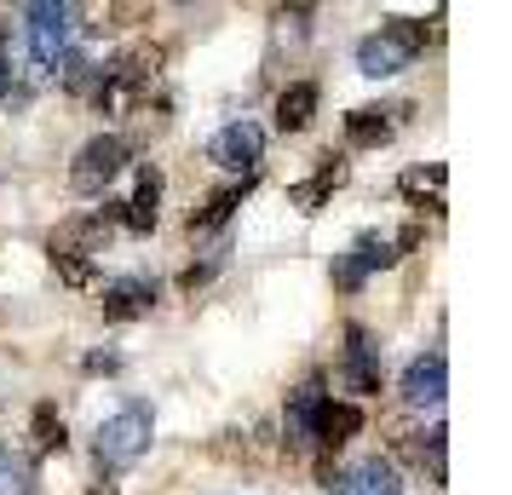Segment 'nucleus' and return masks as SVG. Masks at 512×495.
<instances>
[{
  "label": "nucleus",
  "mask_w": 512,
  "mask_h": 495,
  "mask_svg": "<svg viewBox=\"0 0 512 495\" xmlns=\"http://www.w3.org/2000/svg\"><path fill=\"white\" fill-rule=\"evenodd\" d=\"M121 167H127V139L98 133V139H87V144H81V156H75L70 190H75V196H104V190L121 179Z\"/></svg>",
  "instance_id": "20e7f679"
},
{
  "label": "nucleus",
  "mask_w": 512,
  "mask_h": 495,
  "mask_svg": "<svg viewBox=\"0 0 512 495\" xmlns=\"http://www.w3.org/2000/svg\"><path fill=\"white\" fill-rule=\"evenodd\" d=\"M323 484H328V495H403L397 467L392 461H380V455L357 461L351 472H323Z\"/></svg>",
  "instance_id": "423d86ee"
},
{
  "label": "nucleus",
  "mask_w": 512,
  "mask_h": 495,
  "mask_svg": "<svg viewBox=\"0 0 512 495\" xmlns=\"http://www.w3.org/2000/svg\"><path fill=\"white\" fill-rule=\"evenodd\" d=\"M357 432H363V409H357V403H334V398H328L323 415H317V444L340 449V444H351Z\"/></svg>",
  "instance_id": "4468645a"
},
{
  "label": "nucleus",
  "mask_w": 512,
  "mask_h": 495,
  "mask_svg": "<svg viewBox=\"0 0 512 495\" xmlns=\"http://www.w3.org/2000/svg\"><path fill=\"white\" fill-rule=\"evenodd\" d=\"M248 185H254V179H242V185H225V190H213L208 202H202V208L190 213V236H202V231H219V225H225V219H231L236 208H242V196H248Z\"/></svg>",
  "instance_id": "f3484780"
},
{
  "label": "nucleus",
  "mask_w": 512,
  "mask_h": 495,
  "mask_svg": "<svg viewBox=\"0 0 512 495\" xmlns=\"http://www.w3.org/2000/svg\"><path fill=\"white\" fill-rule=\"evenodd\" d=\"M150 306H156V283H150V277H121V283L104 288V317H110V323H133V317H144Z\"/></svg>",
  "instance_id": "1a4fd4ad"
},
{
  "label": "nucleus",
  "mask_w": 512,
  "mask_h": 495,
  "mask_svg": "<svg viewBox=\"0 0 512 495\" xmlns=\"http://www.w3.org/2000/svg\"><path fill=\"white\" fill-rule=\"evenodd\" d=\"M346 260L357 265V271H363V277H369V271H386V265H397V236L363 231V236H357V248H351Z\"/></svg>",
  "instance_id": "6ab92c4d"
},
{
  "label": "nucleus",
  "mask_w": 512,
  "mask_h": 495,
  "mask_svg": "<svg viewBox=\"0 0 512 495\" xmlns=\"http://www.w3.org/2000/svg\"><path fill=\"white\" fill-rule=\"evenodd\" d=\"M52 271H58L70 288H87V283H93V260H81V254H52Z\"/></svg>",
  "instance_id": "b1692460"
},
{
  "label": "nucleus",
  "mask_w": 512,
  "mask_h": 495,
  "mask_svg": "<svg viewBox=\"0 0 512 495\" xmlns=\"http://www.w3.org/2000/svg\"><path fill=\"white\" fill-rule=\"evenodd\" d=\"M340 185H346V162H340V156H323V167H317L311 179H300V185L288 190V202H294L300 213H317Z\"/></svg>",
  "instance_id": "9b49d317"
},
{
  "label": "nucleus",
  "mask_w": 512,
  "mask_h": 495,
  "mask_svg": "<svg viewBox=\"0 0 512 495\" xmlns=\"http://www.w3.org/2000/svg\"><path fill=\"white\" fill-rule=\"evenodd\" d=\"M70 438H64V421H58V409L52 403H41L35 409V449H64Z\"/></svg>",
  "instance_id": "5701e85b"
},
{
  "label": "nucleus",
  "mask_w": 512,
  "mask_h": 495,
  "mask_svg": "<svg viewBox=\"0 0 512 495\" xmlns=\"http://www.w3.org/2000/svg\"><path fill=\"white\" fill-rule=\"evenodd\" d=\"M75 6H64V0H35V6H24V41H29V64L41 75H52L58 70V58L70 52V41H75Z\"/></svg>",
  "instance_id": "f257e3e1"
},
{
  "label": "nucleus",
  "mask_w": 512,
  "mask_h": 495,
  "mask_svg": "<svg viewBox=\"0 0 512 495\" xmlns=\"http://www.w3.org/2000/svg\"><path fill=\"white\" fill-rule=\"evenodd\" d=\"M397 133V110H374V104H363V110H351L346 116V144H357V150H374V144H386Z\"/></svg>",
  "instance_id": "ddd939ff"
},
{
  "label": "nucleus",
  "mask_w": 512,
  "mask_h": 495,
  "mask_svg": "<svg viewBox=\"0 0 512 495\" xmlns=\"http://www.w3.org/2000/svg\"><path fill=\"white\" fill-rule=\"evenodd\" d=\"M0 495H35V472L0 449Z\"/></svg>",
  "instance_id": "4be33fe9"
},
{
  "label": "nucleus",
  "mask_w": 512,
  "mask_h": 495,
  "mask_svg": "<svg viewBox=\"0 0 512 495\" xmlns=\"http://www.w3.org/2000/svg\"><path fill=\"white\" fill-rule=\"evenodd\" d=\"M443 392H449V357L443 352H426L403 369V398L415 409H443Z\"/></svg>",
  "instance_id": "0eeeda50"
},
{
  "label": "nucleus",
  "mask_w": 512,
  "mask_h": 495,
  "mask_svg": "<svg viewBox=\"0 0 512 495\" xmlns=\"http://www.w3.org/2000/svg\"><path fill=\"white\" fill-rule=\"evenodd\" d=\"M317 104H323V93H317L311 81H294V87L277 98V127L282 133H305V127L317 121Z\"/></svg>",
  "instance_id": "2eb2a0df"
},
{
  "label": "nucleus",
  "mask_w": 512,
  "mask_h": 495,
  "mask_svg": "<svg viewBox=\"0 0 512 495\" xmlns=\"http://www.w3.org/2000/svg\"><path fill=\"white\" fill-rule=\"evenodd\" d=\"M208 156H213L219 167L242 173V179H254L259 156H265V133H259L254 121H231V127H219V133H213Z\"/></svg>",
  "instance_id": "39448f33"
},
{
  "label": "nucleus",
  "mask_w": 512,
  "mask_h": 495,
  "mask_svg": "<svg viewBox=\"0 0 512 495\" xmlns=\"http://www.w3.org/2000/svg\"><path fill=\"white\" fill-rule=\"evenodd\" d=\"M29 87L18 81V64H12V47H6V24H0V104H24Z\"/></svg>",
  "instance_id": "412c9836"
},
{
  "label": "nucleus",
  "mask_w": 512,
  "mask_h": 495,
  "mask_svg": "<svg viewBox=\"0 0 512 495\" xmlns=\"http://www.w3.org/2000/svg\"><path fill=\"white\" fill-rule=\"evenodd\" d=\"M156 219H162V173L156 167H139V185L121 202V225L144 236V231H156Z\"/></svg>",
  "instance_id": "6e6552de"
},
{
  "label": "nucleus",
  "mask_w": 512,
  "mask_h": 495,
  "mask_svg": "<svg viewBox=\"0 0 512 495\" xmlns=\"http://www.w3.org/2000/svg\"><path fill=\"white\" fill-rule=\"evenodd\" d=\"M443 179H449V167H443V162H426V167H409V173L397 179V190H403L415 208L443 213Z\"/></svg>",
  "instance_id": "dca6fc26"
},
{
  "label": "nucleus",
  "mask_w": 512,
  "mask_h": 495,
  "mask_svg": "<svg viewBox=\"0 0 512 495\" xmlns=\"http://www.w3.org/2000/svg\"><path fill=\"white\" fill-rule=\"evenodd\" d=\"M323 380H305L288 398V444H317V415H323Z\"/></svg>",
  "instance_id": "f8f14e48"
},
{
  "label": "nucleus",
  "mask_w": 512,
  "mask_h": 495,
  "mask_svg": "<svg viewBox=\"0 0 512 495\" xmlns=\"http://www.w3.org/2000/svg\"><path fill=\"white\" fill-rule=\"evenodd\" d=\"M58 81H64V93H93L98 87V64L93 58H81V52H64V58H58Z\"/></svg>",
  "instance_id": "aec40b11"
},
{
  "label": "nucleus",
  "mask_w": 512,
  "mask_h": 495,
  "mask_svg": "<svg viewBox=\"0 0 512 495\" xmlns=\"http://www.w3.org/2000/svg\"><path fill=\"white\" fill-rule=\"evenodd\" d=\"M150 432H156V421H150L144 403L116 409L110 421L98 426V461H104V467H133L144 449H150Z\"/></svg>",
  "instance_id": "7ed1b4c3"
},
{
  "label": "nucleus",
  "mask_w": 512,
  "mask_h": 495,
  "mask_svg": "<svg viewBox=\"0 0 512 495\" xmlns=\"http://www.w3.org/2000/svg\"><path fill=\"white\" fill-rule=\"evenodd\" d=\"M420 52H426V24L420 18H392V24H380V35H369L357 47V70L374 75V81H386V75L409 70Z\"/></svg>",
  "instance_id": "f03ea898"
},
{
  "label": "nucleus",
  "mask_w": 512,
  "mask_h": 495,
  "mask_svg": "<svg viewBox=\"0 0 512 495\" xmlns=\"http://www.w3.org/2000/svg\"><path fill=\"white\" fill-rule=\"evenodd\" d=\"M87 495H116V490H110V484H93V490H87Z\"/></svg>",
  "instance_id": "a878e982"
},
{
  "label": "nucleus",
  "mask_w": 512,
  "mask_h": 495,
  "mask_svg": "<svg viewBox=\"0 0 512 495\" xmlns=\"http://www.w3.org/2000/svg\"><path fill=\"white\" fill-rule=\"evenodd\" d=\"M87 369H93V375H98V369L110 375V369H116V357H110V352H93V357H87Z\"/></svg>",
  "instance_id": "393cba45"
},
{
  "label": "nucleus",
  "mask_w": 512,
  "mask_h": 495,
  "mask_svg": "<svg viewBox=\"0 0 512 495\" xmlns=\"http://www.w3.org/2000/svg\"><path fill=\"white\" fill-rule=\"evenodd\" d=\"M104 242H110V225H104V213H93V219H70L64 231H52L47 254H81V260H93Z\"/></svg>",
  "instance_id": "9d476101"
},
{
  "label": "nucleus",
  "mask_w": 512,
  "mask_h": 495,
  "mask_svg": "<svg viewBox=\"0 0 512 495\" xmlns=\"http://www.w3.org/2000/svg\"><path fill=\"white\" fill-rule=\"evenodd\" d=\"M346 386H351V392H380V363H374V346L363 340V329H351V352H346Z\"/></svg>",
  "instance_id": "a211bd4d"
}]
</instances>
